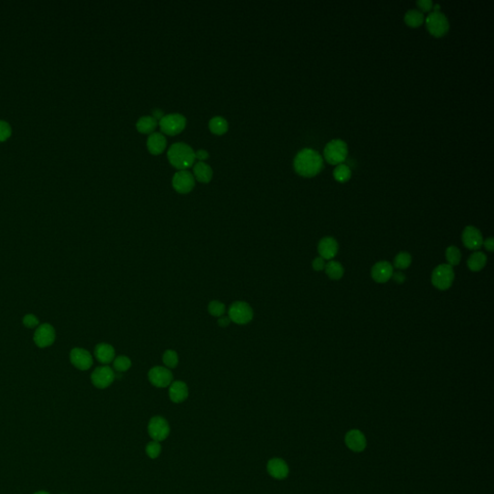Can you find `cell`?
Here are the masks:
<instances>
[{"label":"cell","mask_w":494,"mask_h":494,"mask_svg":"<svg viewBox=\"0 0 494 494\" xmlns=\"http://www.w3.org/2000/svg\"><path fill=\"white\" fill-rule=\"evenodd\" d=\"M426 24L428 30L435 37H442L448 32L450 27L446 16L440 11H434L431 13L426 19Z\"/></svg>","instance_id":"6"},{"label":"cell","mask_w":494,"mask_h":494,"mask_svg":"<svg viewBox=\"0 0 494 494\" xmlns=\"http://www.w3.org/2000/svg\"><path fill=\"white\" fill-rule=\"evenodd\" d=\"M486 263V256L483 252H474L467 261V265L470 271L479 272L483 270Z\"/></svg>","instance_id":"24"},{"label":"cell","mask_w":494,"mask_h":494,"mask_svg":"<svg viewBox=\"0 0 494 494\" xmlns=\"http://www.w3.org/2000/svg\"><path fill=\"white\" fill-rule=\"evenodd\" d=\"M35 494H50L49 492H46V491H39V492H36Z\"/></svg>","instance_id":"44"},{"label":"cell","mask_w":494,"mask_h":494,"mask_svg":"<svg viewBox=\"0 0 494 494\" xmlns=\"http://www.w3.org/2000/svg\"><path fill=\"white\" fill-rule=\"evenodd\" d=\"M318 250L324 260L333 259L338 252V243L336 240L329 237L322 239L321 242H319Z\"/></svg>","instance_id":"19"},{"label":"cell","mask_w":494,"mask_h":494,"mask_svg":"<svg viewBox=\"0 0 494 494\" xmlns=\"http://www.w3.org/2000/svg\"><path fill=\"white\" fill-rule=\"evenodd\" d=\"M462 259V254L459 248L456 246H450L446 249V260L448 261L449 264L453 265H458L461 263Z\"/></svg>","instance_id":"30"},{"label":"cell","mask_w":494,"mask_h":494,"mask_svg":"<svg viewBox=\"0 0 494 494\" xmlns=\"http://www.w3.org/2000/svg\"><path fill=\"white\" fill-rule=\"evenodd\" d=\"M392 277L394 278V280L398 283V284H402L405 281H406V275L401 273H396V274H393Z\"/></svg>","instance_id":"40"},{"label":"cell","mask_w":494,"mask_h":494,"mask_svg":"<svg viewBox=\"0 0 494 494\" xmlns=\"http://www.w3.org/2000/svg\"><path fill=\"white\" fill-rule=\"evenodd\" d=\"M70 358L74 367L81 371L89 370L93 365V357L91 353L84 348L75 347L74 349H72Z\"/></svg>","instance_id":"13"},{"label":"cell","mask_w":494,"mask_h":494,"mask_svg":"<svg viewBox=\"0 0 494 494\" xmlns=\"http://www.w3.org/2000/svg\"><path fill=\"white\" fill-rule=\"evenodd\" d=\"M148 378L150 382L158 388L168 387L173 382L172 372L168 368L162 366H156L151 369L149 371Z\"/></svg>","instance_id":"9"},{"label":"cell","mask_w":494,"mask_h":494,"mask_svg":"<svg viewBox=\"0 0 494 494\" xmlns=\"http://www.w3.org/2000/svg\"><path fill=\"white\" fill-rule=\"evenodd\" d=\"M148 433L155 441L165 440L170 434L168 421L162 416H154L148 423Z\"/></svg>","instance_id":"7"},{"label":"cell","mask_w":494,"mask_h":494,"mask_svg":"<svg viewBox=\"0 0 494 494\" xmlns=\"http://www.w3.org/2000/svg\"><path fill=\"white\" fill-rule=\"evenodd\" d=\"M208 311H209L210 315L216 317V318H220L222 316H224L225 312H226V306L221 301L213 300L209 303Z\"/></svg>","instance_id":"32"},{"label":"cell","mask_w":494,"mask_h":494,"mask_svg":"<svg viewBox=\"0 0 494 494\" xmlns=\"http://www.w3.org/2000/svg\"><path fill=\"white\" fill-rule=\"evenodd\" d=\"M411 263V256L410 253L399 252L394 261V264L397 268L399 270H406L408 268Z\"/></svg>","instance_id":"34"},{"label":"cell","mask_w":494,"mask_h":494,"mask_svg":"<svg viewBox=\"0 0 494 494\" xmlns=\"http://www.w3.org/2000/svg\"><path fill=\"white\" fill-rule=\"evenodd\" d=\"M326 273L332 280H339L344 275V268L342 264L335 261H330L326 264Z\"/></svg>","instance_id":"25"},{"label":"cell","mask_w":494,"mask_h":494,"mask_svg":"<svg viewBox=\"0 0 494 494\" xmlns=\"http://www.w3.org/2000/svg\"><path fill=\"white\" fill-rule=\"evenodd\" d=\"M253 309L245 301H236L230 306L228 310V317L231 322L237 325H246L252 321Z\"/></svg>","instance_id":"4"},{"label":"cell","mask_w":494,"mask_h":494,"mask_svg":"<svg viewBox=\"0 0 494 494\" xmlns=\"http://www.w3.org/2000/svg\"><path fill=\"white\" fill-rule=\"evenodd\" d=\"M193 172L195 177L200 182L208 183L212 177V169L209 164L204 161H198L193 168Z\"/></svg>","instance_id":"22"},{"label":"cell","mask_w":494,"mask_h":494,"mask_svg":"<svg viewBox=\"0 0 494 494\" xmlns=\"http://www.w3.org/2000/svg\"><path fill=\"white\" fill-rule=\"evenodd\" d=\"M231 323L230 318L229 317H226V316H222V317H220L218 319V321H217V324H218V326H220V327H226V326H229Z\"/></svg>","instance_id":"39"},{"label":"cell","mask_w":494,"mask_h":494,"mask_svg":"<svg viewBox=\"0 0 494 494\" xmlns=\"http://www.w3.org/2000/svg\"><path fill=\"white\" fill-rule=\"evenodd\" d=\"M393 275V266L389 262H379L372 268V277L378 283H386Z\"/></svg>","instance_id":"17"},{"label":"cell","mask_w":494,"mask_h":494,"mask_svg":"<svg viewBox=\"0 0 494 494\" xmlns=\"http://www.w3.org/2000/svg\"><path fill=\"white\" fill-rule=\"evenodd\" d=\"M266 470L267 473L277 480L286 479L290 472L288 464L280 458H274L270 460L266 464Z\"/></svg>","instance_id":"16"},{"label":"cell","mask_w":494,"mask_h":494,"mask_svg":"<svg viewBox=\"0 0 494 494\" xmlns=\"http://www.w3.org/2000/svg\"><path fill=\"white\" fill-rule=\"evenodd\" d=\"M169 161L178 169L185 170L191 166L195 160V152L190 145L177 142L171 145L167 152Z\"/></svg>","instance_id":"2"},{"label":"cell","mask_w":494,"mask_h":494,"mask_svg":"<svg viewBox=\"0 0 494 494\" xmlns=\"http://www.w3.org/2000/svg\"><path fill=\"white\" fill-rule=\"evenodd\" d=\"M166 138L160 132H153L148 137V149L154 155L162 153L166 147Z\"/></svg>","instance_id":"21"},{"label":"cell","mask_w":494,"mask_h":494,"mask_svg":"<svg viewBox=\"0 0 494 494\" xmlns=\"http://www.w3.org/2000/svg\"><path fill=\"white\" fill-rule=\"evenodd\" d=\"M55 341V330L49 324L39 326L34 334V342L39 347L52 346Z\"/></svg>","instance_id":"12"},{"label":"cell","mask_w":494,"mask_h":494,"mask_svg":"<svg viewBox=\"0 0 494 494\" xmlns=\"http://www.w3.org/2000/svg\"><path fill=\"white\" fill-rule=\"evenodd\" d=\"M208 157H209V153L205 150H198L197 152H195V158H199V159H206Z\"/></svg>","instance_id":"42"},{"label":"cell","mask_w":494,"mask_h":494,"mask_svg":"<svg viewBox=\"0 0 494 494\" xmlns=\"http://www.w3.org/2000/svg\"><path fill=\"white\" fill-rule=\"evenodd\" d=\"M417 5L419 6L421 10L425 11V12L431 10L432 6H433L431 0H419V1H417Z\"/></svg>","instance_id":"38"},{"label":"cell","mask_w":494,"mask_h":494,"mask_svg":"<svg viewBox=\"0 0 494 494\" xmlns=\"http://www.w3.org/2000/svg\"><path fill=\"white\" fill-rule=\"evenodd\" d=\"M325 267H326V263L322 257H318L313 261V268L317 272H321L325 270Z\"/></svg>","instance_id":"37"},{"label":"cell","mask_w":494,"mask_h":494,"mask_svg":"<svg viewBox=\"0 0 494 494\" xmlns=\"http://www.w3.org/2000/svg\"><path fill=\"white\" fill-rule=\"evenodd\" d=\"M158 126V120L155 119L153 116H143L141 117L137 123V129L140 132L150 133L154 131V129Z\"/></svg>","instance_id":"23"},{"label":"cell","mask_w":494,"mask_h":494,"mask_svg":"<svg viewBox=\"0 0 494 494\" xmlns=\"http://www.w3.org/2000/svg\"><path fill=\"white\" fill-rule=\"evenodd\" d=\"M187 124L186 117L179 113L164 115L159 120L160 129L170 136L177 134L182 131Z\"/></svg>","instance_id":"8"},{"label":"cell","mask_w":494,"mask_h":494,"mask_svg":"<svg viewBox=\"0 0 494 494\" xmlns=\"http://www.w3.org/2000/svg\"><path fill=\"white\" fill-rule=\"evenodd\" d=\"M162 361L165 367L168 369L176 368L179 364V355L173 349H167L162 356Z\"/></svg>","instance_id":"28"},{"label":"cell","mask_w":494,"mask_h":494,"mask_svg":"<svg viewBox=\"0 0 494 494\" xmlns=\"http://www.w3.org/2000/svg\"><path fill=\"white\" fill-rule=\"evenodd\" d=\"M189 397V387L186 382L176 380L169 385V398L175 402L181 403Z\"/></svg>","instance_id":"18"},{"label":"cell","mask_w":494,"mask_h":494,"mask_svg":"<svg viewBox=\"0 0 494 494\" xmlns=\"http://www.w3.org/2000/svg\"><path fill=\"white\" fill-rule=\"evenodd\" d=\"M484 244V247L489 251V252H493L494 248V240L493 238H489L487 239L485 242H483Z\"/></svg>","instance_id":"41"},{"label":"cell","mask_w":494,"mask_h":494,"mask_svg":"<svg viewBox=\"0 0 494 494\" xmlns=\"http://www.w3.org/2000/svg\"><path fill=\"white\" fill-rule=\"evenodd\" d=\"M115 379L114 371L108 366H101L95 369L91 375L93 384L99 389H105L112 384Z\"/></svg>","instance_id":"10"},{"label":"cell","mask_w":494,"mask_h":494,"mask_svg":"<svg viewBox=\"0 0 494 494\" xmlns=\"http://www.w3.org/2000/svg\"><path fill=\"white\" fill-rule=\"evenodd\" d=\"M172 184L174 189L179 193H188L193 189L195 185V179L190 171L179 170L173 176Z\"/></svg>","instance_id":"11"},{"label":"cell","mask_w":494,"mask_h":494,"mask_svg":"<svg viewBox=\"0 0 494 494\" xmlns=\"http://www.w3.org/2000/svg\"><path fill=\"white\" fill-rule=\"evenodd\" d=\"M12 128L10 125L3 120H0V141H5L10 137Z\"/></svg>","instance_id":"35"},{"label":"cell","mask_w":494,"mask_h":494,"mask_svg":"<svg viewBox=\"0 0 494 494\" xmlns=\"http://www.w3.org/2000/svg\"><path fill=\"white\" fill-rule=\"evenodd\" d=\"M113 367L119 373L126 372L127 370H129L130 367H131V361H130V359L127 357V356L120 355L118 357L114 358V360H113Z\"/></svg>","instance_id":"31"},{"label":"cell","mask_w":494,"mask_h":494,"mask_svg":"<svg viewBox=\"0 0 494 494\" xmlns=\"http://www.w3.org/2000/svg\"><path fill=\"white\" fill-rule=\"evenodd\" d=\"M324 164L322 156L313 149H303L295 156L294 165L295 171L303 177H313L317 175Z\"/></svg>","instance_id":"1"},{"label":"cell","mask_w":494,"mask_h":494,"mask_svg":"<svg viewBox=\"0 0 494 494\" xmlns=\"http://www.w3.org/2000/svg\"><path fill=\"white\" fill-rule=\"evenodd\" d=\"M325 158L330 164H342L347 158V144L340 139H334L327 143L325 151Z\"/></svg>","instance_id":"5"},{"label":"cell","mask_w":494,"mask_h":494,"mask_svg":"<svg viewBox=\"0 0 494 494\" xmlns=\"http://www.w3.org/2000/svg\"><path fill=\"white\" fill-rule=\"evenodd\" d=\"M347 448L355 453L363 452L367 446V440L364 433L359 430L347 431L345 436Z\"/></svg>","instance_id":"14"},{"label":"cell","mask_w":494,"mask_h":494,"mask_svg":"<svg viewBox=\"0 0 494 494\" xmlns=\"http://www.w3.org/2000/svg\"><path fill=\"white\" fill-rule=\"evenodd\" d=\"M163 116H164L163 115V111H162V110H160L159 108H156V109H154V110H153V117H154L155 119H157V120L159 119V120H160V119H161Z\"/></svg>","instance_id":"43"},{"label":"cell","mask_w":494,"mask_h":494,"mask_svg":"<svg viewBox=\"0 0 494 494\" xmlns=\"http://www.w3.org/2000/svg\"><path fill=\"white\" fill-rule=\"evenodd\" d=\"M455 274L453 266L443 263L434 268L431 275V282L438 290H448L454 282Z\"/></svg>","instance_id":"3"},{"label":"cell","mask_w":494,"mask_h":494,"mask_svg":"<svg viewBox=\"0 0 494 494\" xmlns=\"http://www.w3.org/2000/svg\"><path fill=\"white\" fill-rule=\"evenodd\" d=\"M333 176L338 182L345 183L350 178L351 171L346 164H338V166L333 172Z\"/></svg>","instance_id":"29"},{"label":"cell","mask_w":494,"mask_h":494,"mask_svg":"<svg viewBox=\"0 0 494 494\" xmlns=\"http://www.w3.org/2000/svg\"><path fill=\"white\" fill-rule=\"evenodd\" d=\"M22 323L23 325L28 327V328H33L35 326H38L39 325V320L32 314H28V315L25 316L22 320Z\"/></svg>","instance_id":"36"},{"label":"cell","mask_w":494,"mask_h":494,"mask_svg":"<svg viewBox=\"0 0 494 494\" xmlns=\"http://www.w3.org/2000/svg\"><path fill=\"white\" fill-rule=\"evenodd\" d=\"M464 245L471 250H478L483 245V237L481 232L473 226H467L463 233Z\"/></svg>","instance_id":"15"},{"label":"cell","mask_w":494,"mask_h":494,"mask_svg":"<svg viewBox=\"0 0 494 494\" xmlns=\"http://www.w3.org/2000/svg\"><path fill=\"white\" fill-rule=\"evenodd\" d=\"M209 126H210V130L216 134H222L228 129L227 121L220 116H215L212 119H210Z\"/></svg>","instance_id":"26"},{"label":"cell","mask_w":494,"mask_h":494,"mask_svg":"<svg viewBox=\"0 0 494 494\" xmlns=\"http://www.w3.org/2000/svg\"><path fill=\"white\" fill-rule=\"evenodd\" d=\"M95 356L99 362L109 364L115 358V349L109 344L101 343L95 348Z\"/></svg>","instance_id":"20"},{"label":"cell","mask_w":494,"mask_h":494,"mask_svg":"<svg viewBox=\"0 0 494 494\" xmlns=\"http://www.w3.org/2000/svg\"><path fill=\"white\" fill-rule=\"evenodd\" d=\"M161 450H162V448H161L160 442L155 441V440L149 442L146 445V448H145V452L151 460L158 459L161 454Z\"/></svg>","instance_id":"33"},{"label":"cell","mask_w":494,"mask_h":494,"mask_svg":"<svg viewBox=\"0 0 494 494\" xmlns=\"http://www.w3.org/2000/svg\"><path fill=\"white\" fill-rule=\"evenodd\" d=\"M405 21L411 27H417L424 22V15L419 10L408 11L405 16Z\"/></svg>","instance_id":"27"}]
</instances>
